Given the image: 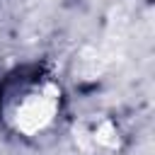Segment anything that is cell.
Here are the masks:
<instances>
[{
    "label": "cell",
    "instance_id": "1",
    "mask_svg": "<svg viewBox=\"0 0 155 155\" xmlns=\"http://www.w3.org/2000/svg\"><path fill=\"white\" fill-rule=\"evenodd\" d=\"M61 111V87L51 80L27 85L19 90L5 109L10 128L24 138L44 133Z\"/></svg>",
    "mask_w": 155,
    "mask_h": 155
},
{
    "label": "cell",
    "instance_id": "2",
    "mask_svg": "<svg viewBox=\"0 0 155 155\" xmlns=\"http://www.w3.org/2000/svg\"><path fill=\"white\" fill-rule=\"evenodd\" d=\"M70 78L80 85H87V82H97L102 80V75L107 73V56L102 53V48L97 46H80L73 58H70Z\"/></svg>",
    "mask_w": 155,
    "mask_h": 155
},
{
    "label": "cell",
    "instance_id": "3",
    "mask_svg": "<svg viewBox=\"0 0 155 155\" xmlns=\"http://www.w3.org/2000/svg\"><path fill=\"white\" fill-rule=\"evenodd\" d=\"M92 140H94V145H99L104 150H119L121 148V131L111 119H102L92 131Z\"/></svg>",
    "mask_w": 155,
    "mask_h": 155
}]
</instances>
